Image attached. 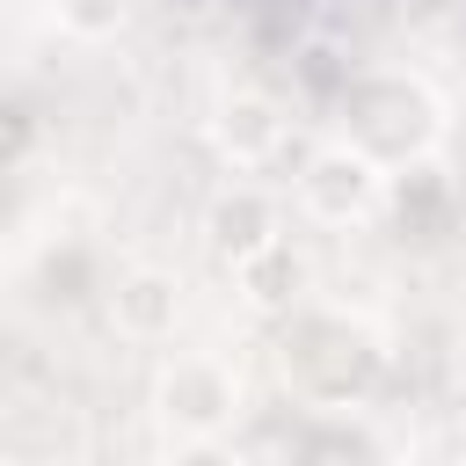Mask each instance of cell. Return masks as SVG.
<instances>
[{
    "label": "cell",
    "mask_w": 466,
    "mask_h": 466,
    "mask_svg": "<svg viewBox=\"0 0 466 466\" xmlns=\"http://www.w3.org/2000/svg\"><path fill=\"white\" fill-rule=\"evenodd\" d=\"M277 386L291 393L299 415H364L386 379H393V350L379 335L371 313L335 306V299H306L277 320Z\"/></svg>",
    "instance_id": "1"
},
{
    "label": "cell",
    "mask_w": 466,
    "mask_h": 466,
    "mask_svg": "<svg viewBox=\"0 0 466 466\" xmlns=\"http://www.w3.org/2000/svg\"><path fill=\"white\" fill-rule=\"evenodd\" d=\"M335 138H342L350 153H364V160L393 182V175L430 167V160L444 153L451 109H444V95H437L422 73H408V66H364V73H350L342 95H335Z\"/></svg>",
    "instance_id": "2"
},
{
    "label": "cell",
    "mask_w": 466,
    "mask_h": 466,
    "mask_svg": "<svg viewBox=\"0 0 466 466\" xmlns=\"http://www.w3.org/2000/svg\"><path fill=\"white\" fill-rule=\"evenodd\" d=\"M240 415H248V386H240V364L226 350H160V364H153V422L167 430V444L233 437Z\"/></svg>",
    "instance_id": "3"
},
{
    "label": "cell",
    "mask_w": 466,
    "mask_h": 466,
    "mask_svg": "<svg viewBox=\"0 0 466 466\" xmlns=\"http://www.w3.org/2000/svg\"><path fill=\"white\" fill-rule=\"evenodd\" d=\"M291 204H299L306 226L342 233V226H364V218L386 211V175H379L364 153H350L342 138H320V146H306L299 167H291Z\"/></svg>",
    "instance_id": "4"
},
{
    "label": "cell",
    "mask_w": 466,
    "mask_h": 466,
    "mask_svg": "<svg viewBox=\"0 0 466 466\" xmlns=\"http://www.w3.org/2000/svg\"><path fill=\"white\" fill-rule=\"evenodd\" d=\"M291 226H284V204H277V189H262L255 175H233L226 189H211V204H204V248H211V262L233 277L248 255H262V248H277Z\"/></svg>",
    "instance_id": "5"
},
{
    "label": "cell",
    "mask_w": 466,
    "mask_h": 466,
    "mask_svg": "<svg viewBox=\"0 0 466 466\" xmlns=\"http://www.w3.org/2000/svg\"><path fill=\"white\" fill-rule=\"evenodd\" d=\"M211 146L233 175H262L291 146V109L269 87H226L218 109H211Z\"/></svg>",
    "instance_id": "6"
},
{
    "label": "cell",
    "mask_w": 466,
    "mask_h": 466,
    "mask_svg": "<svg viewBox=\"0 0 466 466\" xmlns=\"http://www.w3.org/2000/svg\"><path fill=\"white\" fill-rule=\"evenodd\" d=\"M182 306H189V291H182V277L160 269V262H131V269H116V277L102 284V313H109V328H116L124 342H138V350L175 342Z\"/></svg>",
    "instance_id": "7"
},
{
    "label": "cell",
    "mask_w": 466,
    "mask_h": 466,
    "mask_svg": "<svg viewBox=\"0 0 466 466\" xmlns=\"http://www.w3.org/2000/svg\"><path fill=\"white\" fill-rule=\"evenodd\" d=\"M277 466H393L364 415H299L277 444Z\"/></svg>",
    "instance_id": "8"
},
{
    "label": "cell",
    "mask_w": 466,
    "mask_h": 466,
    "mask_svg": "<svg viewBox=\"0 0 466 466\" xmlns=\"http://www.w3.org/2000/svg\"><path fill=\"white\" fill-rule=\"evenodd\" d=\"M233 284H240V299L255 306V313H269V320H284L291 306H306L313 299V262L291 248V233L277 240V248H262V255H248L240 269H233Z\"/></svg>",
    "instance_id": "9"
},
{
    "label": "cell",
    "mask_w": 466,
    "mask_h": 466,
    "mask_svg": "<svg viewBox=\"0 0 466 466\" xmlns=\"http://www.w3.org/2000/svg\"><path fill=\"white\" fill-rule=\"evenodd\" d=\"M386 211L415 233V240H430V233H444V218H451V182L437 175V160L430 167H408V175H393L386 182Z\"/></svg>",
    "instance_id": "10"
},
{
    "label": "cell",
    "mask_w": 466,
    "mask_h": 466,
    "mask_svg": "<svg viewBox=\"0 0 466 466\" xmlns=\"http://www.w3.org/2000/svg\"><path fill=\"white\" fill-rule=\"evenodd\" d=\"M131 0H51V22L73 36V44H109L124 29Z\"/></svg>",
    "instance_id": "11"
},
{
    "label": "cell",
    "mask_w": 466,
    "mask_h": 466,
    "mask_svg": "<svg viewBox=\"0 0 466 466\" xmlns=\"http://www.w3.org/2000/svg\"><path fill=\"white\" fill-rule=\"evenodd\" d=\"M160 466H255V459H248L233 437H211V444H167Z\"/></svg>",
    "instance_id": "12"
},
{
    "label": "cell",
    "mask_w": 466,
    "mask_h": 466,
    "mask_svg": "<svg viewBox=\"0 0 466 466\" xmlns=\"http://www.w3.org/2000/svg\"><path fill=\"white\" fill-rule=\"evenodd\" d=\"M459 430H466V386H459Z\"/></svg>",
    "instance_id": "13"
},
{
    "label": "cell",
    "mask_w": 466,
    "mask_h": 466,
    "mask_svg": "<svg viewBox=\"0 0 466 466\" xmlns=\"http://www.w3.org/2000/svg\"><path fill=\"white\" fill-rule=\"evenodd\" d=\"M36 466H66V459H36Z\"/></svg>",
    "instance_id": "14"
},
{
    "label": "cell",
    "mask_w": 466,
    "mask_h": 466,
    "mask_svg": "<svg viewBox=\"0 0 466 466\" xmlns=\"http://www.w3.org/2000/svg\"><path fill=\"white\" fill-rule=\"evenodd\" d=\"M0 466H15V459H0Z\"/></svg>",
    "instance_id": "15"
}]
</instances>
